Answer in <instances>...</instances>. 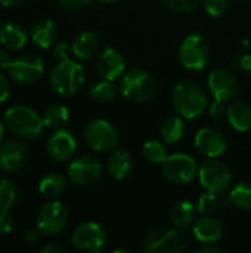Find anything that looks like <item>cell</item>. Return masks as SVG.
I'll return each mask as SVG.
<instances>
[{
  "label": "cell",
  "instance_id": "obj_1",
  "mask_svg": "<svg viewBox=\"0 0 251 253\" xmlns=\"http://www.w3.org/2000/svg\"><path fill=\"white\" fill-rule=\"evenodd\" d=\"M3 122L7 130L21 139H36L46 127L43 117L27 105H13L7 108L3 114Z\"/></svg>",
  "mask_w": 251,
  "mask_h": 253
},
{
  "label": "cell",
  "instance_id": "obj_2",
  "mask_svg": "<svg viewBox=\"0 0 251 253\" xmlns=\"http://www.w3.org/2000/svg\"><path fill=\"white\" fill-rule=\"evenodd\" d=\"M172 104L180 117L194 120L206 111L207 98L198 84L192 82H182L178 83L172 92Z\"/></svg>",
  "mask_w": 251,
  "mask_h": 253
},
{
  "label": "cell",
  "instance_id": "obj_3",
  "mask_svg": "<svg viewBox=\"0 0 251 253\" xmlns=\"http://www.w3.org/2000/svg\"><path fill=\"white\" fill-rule=\"evenodd\" d=\"M141 248L148 253H179L188 251L189 240L182 228L158 227L145 234Z\"/></svg>",
  "mask_w": 251,
  "mask_h": 253
},
{
  "label": "cell",
  "instance_id": "obj_4",
  "mask_svg": "<svg viewBox=\"0 0 251 253\" xmlns=\"http://www.w3.org/2000/svg\"><path fill=\"white\" fill-rule=\"evenodd\" d=\"M84 83V70L75 61L67 59L59 61L50 76H49V86L53 92L62 96H70L77 93Z\"/></svg>",
  "mask_w": 251,
  "mask_h": 253
},
{
  "label": "cell",
  "instance_id": "obj_5",
  "mask_svg": "<svg viewBox=\"0 0 251 253\" xmlns=\"http://www.w3.org/2000/svg\"><path fill=\"white\" fill-rule=\"evenodd\" d=\"M120 92L129 101L148 102L157 92V82L146 70L132 68L121 76Z\"/></svg>",
  "mask_w": 251,
  "mask_h": 253
},
{
  "label": "cell",
  "instance_id": "obj_6",
  "mask_svg": "<svg viewBox=\"0 0 251 253\" xmlns=\"http://www.w3.org/2000/svg\"><path fill=\"white\" fill-rule=\"evenodd\" d=\"M198 181L201 187L213 194H225L232 185V172L226 163L216 159H207L198 166Z\"/></svg>",
  "mask_w": 251,
  "mask_h": 253
},
{
  "label": "cell",
  "instance_id": "obj_7",
  "mask_svg": "<svg viewBox=\"0 0 251 253\" xmlns=\"http://www.w3.org/2000/svg\"><path fill=\"white\" fill-rule=\"evenodd\" d=\"M84 138L87 145L96 153L114 151L120 142V133L117 127L104 119L90 120L84 129Z\"/></svg>",
  "mask_w": 251,
  "mask_h": 253
},
{
  "label": "cell",
  "instance_id": "obj_8",
  "mask_svg": "<svg viewBox=\"0 0 251 253\" xmlns=\"http://www.w3.org/2000/svg\"><path fill=\"white\" fill-rule=\"evenodd\" d=\"M161 172L172 184H189L198 175V165L189 154L175 153L161 163Z\"/></svg>",
  "mask_w": 251,
  "mask_h": 253
},
{
  "label": "cell",
  "instance_id": "obj_9",
  "mask_svg": "<svg viewBox=\"0 0 251 253\" xmlns=\"http://www.w3.org/2000/svg\"><path fill=\"white\" fill-rule=\"evenodd\" d=\"M210 58V47L200 34H189L179 47V61L183 68L191 71L203 70Z\"/></svg>",
  "mask_w": 251,
  "mask_h": 253
},
{
  "label": "cell",
  "instance_id": "obj_10",
  "mask_svg": "<svg viewBox=\"0 0 251 253\" xmlns=\"http://www.w3.org/2000/svg\"><path fill=\"white\" fill-rule=\"evenodd\" d=\"M70 221L68 209L56 199L43 205L37 213V227L46 236H56L62 233Z\"/></svg>",
  "mask_w": 251,
  "mask_h": 253
},
{
  "label": "cell",
  "instance_id": "obj_11",
  "mask_svg": "<svg viewBox=\"0 0 251 253\" xmlns=\"http://www.w3.org/2000/svg\"><path fill=\"white\" fill-rule=\"evenodd\" d=\"M102 163L99 159L90 154H83L75 157L70 165L67 175L71 182L80 187H90L95 185L102 178Z\"/></svg>",
  "mask_w": 251,
  "mask_h": 253
},
{
  "label": "cell",
  "instance_id": "obj_12",
  "mask_svg": "<svg viewBox=\"0 0 251 253\" xmlns=\"http://www.w3.org/2000/svg\"><path fill=\"white\" fill-rule=\"evenodd\" d=\"M71 243L78 251L98 253L107 245V233L98 222L87 221L75 227L71 234Z\"/></svg>",
  "mask_w": 251,
  "mask_h": 253
},
{
  "label": "cell",
  "instance_id": "obj_13",
  "mask_svg": "<svg viewBox=\"0 0 251 253\" xmlns=\"http://www.w3.org/2000/svg\"><path fill=\"white\" fill-rule=\"evenodd\" d=\"M7 71L10 79L18 84H31L40 80V77L44 73V65L38 56L31 53H24L12 61Z\"/></svg>",
  "mask_w": 251,
  "mask_h": 253
},
{
  "label": "cell",
  "instance_id": "obj_14",
  "mask_svg": "<svg viewBox=\"0 0 251 253\" xmlns=\"http://www.w3.org/2000/svg\"><path fill=\"white\" fill-rule=\"evenodd\" d=\"M207 86L210 93L217 101L229 102L238 95V80L226 68H215L207 77Z\"/></svg>",
  "mask_w": 251,
  "mask_h": 253
},
{
  "label": "cell",
  "instance_id": "obj_15",
  "mask_svg": "<svg viewBox=\"0 0 251 253\" xmlns=\"http://www.w3.org/2000/svg\"><path fill=\"white\" fill-rule=\"evenodd\" d=\"M46 151L55 162H68L77 151V139L67 129H58L46 142Z\"/></svg>",
  "mask_w": 251,
  "mask_h": 253
},
{
  "label": "cell",
  "instance_id": "obj_16",
  "mask_svg": "<svg viewBox=\"0 0 251 253\" xmlns=\"http://www.w3.org/2000/svg\"><path fill=\"white\" fill-rule=\"evenodd\" d=\"M28 159L27 145L21 141L7 139L0 144V169L13 173L21 170Z\"/></svg>",
  "mask_w": 251,
  "mask_h": 253
},
{
  "label": "cell",
  "instance_id": "obj_17",
  "mask_svg": "<svg viewBox=\"0 0 251 253\" xmlns=\"http://www.w3.org/2000/svg\"><path fill=\"white\" fill-rule=\"evenodd\" d=\"M124 58L115 47H105L98 56L95 62V68L98 74L109 82L117 80L120 76L124 74Z\"/></svg>",
  "mask_w": 251,
  "mask_h": 253
},
{
  "label": "cell",
  "instance_id": "obj_18",
  "mask_svg": "<svg viewBox=\"0 0 251 253\" xmlns=\"http://www.w3.org/2000/svg\"><path fill=\"white\" fill-rule=\"evenodd\" d=\"M194 144L203 156L210 159L220 157L226 151L225 136L213 127L200 129L194 136Z\"/></svg>",
  "mask_w": 251,
  "mask_h": 253
},
{
  "label": "cell",
  "instance_id": "obj_19",
  "mask_svg": "<svg viewBox=\"0 0 251 253\" xmlns=\"http://www.w3.org/2000/svg\"><path fill=\"white\" fill-rule=\"evenodd\" d=\"M192 236L201 245L217 243L223 236V225L212 215H201L192 225Z\"/></svg>",
  "mask_w": 251,
  "mask_h": 253
},
{
  "label": "cell",
  "instance_id": "obj_20",
  "mask_svg": "<svg viewBox=\"0 0 251 253\" xmlns=\"http://www.w3.org/2000/svg\"><path fill=\"white\" fill-rule=\"evenodd\" d=\"M58 30L53 21L38 19L31 28V40L40 49H49L55 44Z\"/></svg>",
  "mask_w": 251,
  "mask_h": 253
},
{
  "label": "cell",
  "instance_id": "obj_21",
  "mask_svg": "<svg viewBox=\"0 0 251 253\" xmlns=\"http://www.w3.org/2000/svg\"><path fill=\"white\" fill-rule=\"evenodd\" d=\"M107 168H108L109 175L114 179L123 181L130 175V172L133 169V160H132V157H130V154L127 151L115 148L108 157Z\"/></svg>",
  "mask_w": 251,
  "mask_h": 253
},
{
  "label": "cell",
  "instance_id": "obj_22",
  "mask_svg": "<svg viewBox=\"0 0 251 253\" xmlns=\"http://www.w3.org/2000/svg\"><path fill=\"white\" fill-rule=\"evenodd\" d=\"M28 34L22 25L16 22H7L0 27V43L9 50H19L27 44Z\"/></svg>",
  "mask_w": 251,
  "mask_h": 253
},
{
  "label": "cell",
  "instance_id": "obj_23",
  "mask_svg": "<svg viewBox=\"0 0 251 253\" xmlns=\"http://www.w3.org/2000/svg\"><path fill=\"white\" fill-rule=\"evenodd\" d=\"M226 117L237 132H247L251 129V108L244 102H232L226 108Z\"/></svg>",
  "mask_w": 251,
  "mask_h": 253
},
{
  "label": "cell",
  "instance_id": "obj_24",
  "mask_svg": "<svg viewBox=\"0 0 251 253\" xmlns=\"http://www.w3.org/2000/svg\"><path fill=\"white\" fill-rule=\"evenodd\" d=\"M72 55L78 59H90L98 50V36L92 31L80 33L72 44H71Z\"/></svg>",
  "mask_w": 251,
  "mask_h": 253
},
{
  "label": "cell",
  "instance_id": "obj_25",
  "mask_svg": "<svg viewBox=\"0 0 251 253\" xmlns=\"http://www.w3.org/2000/svg\"><path fill=\"white\" fill-rule=\"evenodd\" d=\"M195 213H197V206H194L188 200H180L172 208L170 219L175 227L185 230V228L191 227V224H194Z\"/></svg>",
  "mask_w": 251,
  "mask_h": 253
},
{
  "label": "cell",
  "instance_id": "obj_26",
  "mask_svg": "<svg viewBox=\"0 0 251 253\" xmlns=\"http://www.w3.org/2000/svg\"><path fill=\"white\" fill-rule=\"evenodd\" d=\"M185 133H186V125L183 122V117L180 116L167 119L160 127V135L164 144H176L185 136Z\"/></svg>",
  "mask_w": 251,
  "mask_h": 253
},
{
  "label": "cell",
  "instance_id": "obj_27",
  "mask_svg": "<svg viewBox=\"0 0 251 253\" xmlns=\"http://www.w3.org/2000/svg\"><path fill=\"white\" fill-rule=\"evenodd\" d=\"M67 187V179L59 173H49L44 178H41L38 184V191L46 199H58Z\"/></svg>",
  "mask_w": 251,
  "mask_h": 253
},
{
  "label": "cell",
  "instance_id": "obj_28",
  "mask_svg": "<svg viewBox=\"0 0 251 253\" xmlns=\"http://www.w3.org/2000/svg\"><path fill=\"white\" fill-rule=\"evenodd\" d=\"M70 120V113L65 105L55 104L46 108L43 113V122L46 127L50 129H61Z\"/></svg>",
  "mask_w": 251,
  "mask_h": 253
},
{
  "label": "cell",
  "instance_id": "obj_29",
  "mask_svg": "<svg viewBox=\"0 0 251 253\" xmlns=\"http://www.w3.org/2000/svg\"><path fill=\"white\" fill-rule=\"evenodd\" d=\"M89 96L99 104H107V102H112L117 98V89L112 84V82L109 80H102L95 83L90 89H89Z\"/></svg>",
  "mask_w": 251,
  "mask_h": 253
},
{
  "label": "cell",
  "instance_id": "obj_30",
  "mask_svg": "<svg viewBox=\"0 0 251 253\" xmlns=\"http://www.w3.org/2000/svg\"><path fill=\"white\" fill-rule=\"evenodd\" d=\"M231 205L241 209V211H251V184L250 182H240L237 184L229 193Z\"/></svg>",
  "mask_w": 251,
  "mask_h": 253
},
{
  "label": "cell",
  "instance_id": "obj_31",
  "mask_svg": "<svg viewBox=\"0 0 251 253\" xmlns=\"http://www.w3.org/2000/svg\"><path fill=\"white\" fill-rule=\"evenodd\" d=\"M142 154H143L145 160L151 165H161L167 157L164 144L160 141H155V139L146 141L142 145Z\"/></svg>",
  "mask_w": 251,
  "mask_h": 253
},
{
  "label": "cell",
  "instance_id": "obj_32",
  "mask_svg": "<svg viewBox=\"0 0 251 253\" xmlns=\"http://www.w3.org/2000/svg\"><path fill=\"white\" fill-rule=\"evenodd\" d=\"M18 193L12 181L0 178V212H7L16 203Z\"/></svg>",
  "mask_w": 251,
  "mask_h": 253
},
{
  "label": "cell",
  "instance_id": "obj_33",
  "mask_svg": "<svg viewBox=\"0 0 251 253\" xmlns=\"http://www.w3.org/2000/svg\"><path fill=\"white\" fill-rule=\"evenodd\" d=\"M197 212L200 215H212L217 208H219V199L217 194L209 193L206 191L204 194H201L197 200Z\"/></svg>",
  "mask_w": 251,
  "mask_h": 253
},
{
  "label": "cell",
  "instance_id": "obj_34",
  "mask_svg": "<svg viewBox=\"0 0 251 253\" xmlns=\"http://www.w3.org/2000/svg\"><path fill=\"white\" fill-rule=\"evenodd\" d=\"M201 0H163V3L175 10V12H180V13H186V12H191L194 9L198 7Z\"/></svg>",
  "mask_w": 251,
  "mask_h": 253
},
{
  "label": "cell",
  "instance_id": "obj_35",
  "mask_svg": "<svg viewBox=\"0 0 251 253\" xmlns=\"http://www.w3.org/2000/svg\"><path fill=\"white\" fill-rule=\"evenodd\" d=\"M203 3H204L206 12L210 16L217 18V16H222L226 12L229 0H203Z\"/></svg>",
  "mask_w": 251,
  "mask_h": 253
},
{
  "label": "cell",
  "instance_id": "obj_36",
  "mask_svg": "<svg viewBox=\"0 0 251 253\" xmlns=\"http://www.w3.org/2000/svg\"><path fill=\"white\" fill-rule=\"evenodd\" d=\"M53 56L58 59V61H67L70 59V55L72 53L71 50V46L65 42H59L53 46Z\"/></svg>",
  "mask_w": 251,
  "mask_h": 253
},
{
  "label": "cell",
  "instance_id": "obj_37",
  "mask_svg": "<svg viewBox=\"0 0 251 253\" xmlns=\"http://www.w3.org/2000/svg\"><path fill=\"white\" fill-rule=\"evenodd\" d=\"M15 228V221L7 212H0V234H10Z\"/></svg>",
  "mask_w": 251,
  "mask_h": 253
},
{
  "label": "cell",
  "instance_id": "obj_38",
  "mask_svg": "<svg viewBox=\"0 0 251 253\" xmlns=\"http://www.w3.org/2000/svg\"><path fill=\"white\" fill-rule=\"evenodd\" d=\"M210 117L215 119V120H219L222 119L225 114H226V108H225V102L223 101H217L215 99V102L210 105Z\"/></svg>",
  "mask_w": 251,
  "mask_h": 253
},
{
  "label": "cell",
  "instance_id": "obj_39",
  "mask_svg": "<svg viewBox=\"0 0 251 253\" xmlns=\"http://www.w3.org/2000/svg\"><path fill=\"white\" fill-rule=\"evenodd\" d=\"M10 96V82L6 76L0 74V104L6 102Z\"/></svg>",
  "mask_w": 251,
  "mask_h": 253
},
{
  "label": "cell",
  "instance_id": "obj_40",
  "mask_svg": "<svg viewBox=\"0 0 251 253\" xmlns=\"http://www.w3.org/2000/svg\"><path fill=\"white\" fill-rule=\"evenodd\" d=\"M92 0H59V3L68 10H78L86 7Z\"/></svg>",
  "mask_w": 251,
  "mask_h": 253
},
{
  "label": "cell",
  "instance_id": "obj_41",
  "mask_svg": "<svg viewBox=\"0 0 251 253\" xmlns=\"http://www.w3.org/2000/svg\"><path fill=\"white\" fill-rule=\"evenodd\" d=\"M237 67H240L243 71H251V55L243 53L237 58Z\"/></svg>",
  "mask_w": 251,
  "mask_h": 253
},
{
  "label": "cell",
  "instance_id": "obj_42",
  "mask_svg": "<svg viewBox=\"0 0 251 253\" xmlns=\"http://www.w3.org/2000/svg\"><path fill=\"white\" fill-rule=\"evenodd\" d=\"M198 253H222L223 249L216 246V243H204L201 248H198Z\"/></svg>",
  "mask_w": 251,
  "mask_h": 253
},
{
  "label": "cell",
  "instance_id": "obj_43",
  "mask_svg": "<svg viewBox=\"0 0 251 253\" xmlns=\"http://www.w3.org/2000/svg\"><path fill=\"white\" fill-rule=\"evenodd\" d=\"M41 253H64V248L58 243H46L40 249Z\"/></svg>",
  "mask_w": 251,
  "mask_h": 253
},
{
  "label": "cell",
  "instance_id": "obj_44",
  "mask_svg": "<svg viewBox=\"0 0 251 253\" xmlns=\"http://www.w3.org/2000/svg\"><path fill=\"white\" fill-rule=\"evenodd\" d=\"M12 56L6 52V50H3V49H0V70H4V68H9V65L12 64Z\"/></svg>",
  "mask_w": 251,
  "mask_h": 253
},
{
  "label": "cell",
  "instance_id": "obj_45",
  "mask_svg": "<svg viewBox=\"0 0 251 253\" xmlns=\"http://www.w3.org/2000/svg\"><path fill=\"white\" fill-rule=\"evenodd\" d=\"M40 233H41V231L38 230L37 225L33 227V228H28V230L25 231V240H27V242H36V240L38 239Z\"/></svg>",
  "mask_w": 251,
  "mask_h": 253
},
{
  "label": "cell",
  "instance_id": "obj_46",
  "mask_svg": "<svg viewBox=\"0 0 251 253\" xmlns=\"http://www.w3.org/2000/svg\"><path fill=\"white\" fill-rule=\"evenodd\" d=\"M19 3H21V0H0V6H3V7H15Z\"/></svg>",
  "mask_w": 251,
  "mask_h": 253
},
{
  "label": "cell",
  "instance_id": "obj_47",
  "mask_svg": "<svg viewBox=\"0 0 251 253\" xmlns=\"http://www.w3.org/2000/svg\"><path fill=\"white\" fill-rule=\"evenodd\" d=\"M4 127H6V126H4V122H1V120H0V144L3 142V136H4Z\"/></svg>",
  "mask_w": 251,
  "mask_h": 253
},
{
  "label": "cell",
  "instance_id": "obj_48",
  "mask_svg": "<svg viewBox=\"0 0 251 253\" xmlns=\"http://www.w3.org/2000/svg\"><path fill=\"white\" fill-rule=\"evenodd\" d=\"M99 1H102V3H115L118 0H99Z\"/></svg>",
  "mask_w": 251,
  "mask_h": 253
},
{
  "label": "cell",
  "instance_id": "obj_49",
  "mask_svg": "<svg viewBox=\"0 0 251 253\" xmlns=\"http://www.w3.org/2000/svg\"><path fill=\"white\" fill-rule=\"evenodd\" d=\"M244 1H249V0H244Z\"/></svg>",
  "mask_w": 251,
  "mask_h": 253
}]
</instances>
